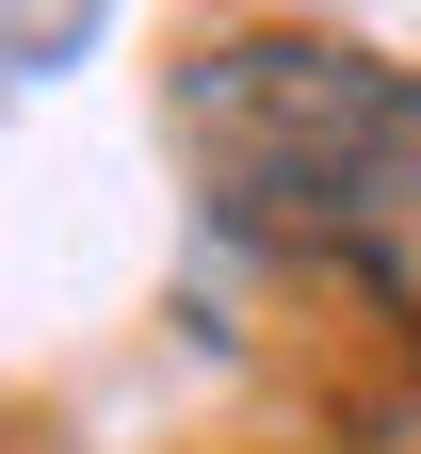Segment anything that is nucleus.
Listing matches in <instances>:
<instances>
[{
    "label": "nucleus",
    "mask_w": 421,
    "mask_h": 454,
    "mask_svg": "<svg viewBox=\"0 0 421 454\" xmlns=\"http://www.w3.org/2000/svg\"><path fill=\"white\" fill-rule=\"evenodd\" d=\"M195 130L227 162V195L292 244H324L340 276L421 325V66L373 49H227L195 82Z\"/></svg>",
    "instance_id": "obj_1"
}]
</instances>
